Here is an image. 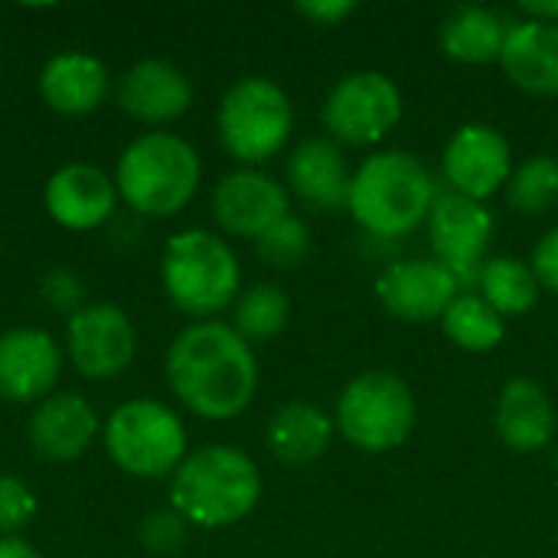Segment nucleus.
<instances>
[{
	"mask_svg": "<svg viewBox=\"0 0 558 558\" xmlns=\"http://www.w3.org/2000/svg\"><path fill=\"white\" fill-rule=\"evenodd\" d=\"M167 379L177 399L199 418L226 422L242 415L258 389L252 347L235 327L203 320L186 327L167 353Z\"/></svg>",
	"mask_w": 558,
	"mask_h": 558,
	"instance_id": "f257e3e1",
	"label": "nucleus"
},
{
	"mask_svg": "<svg viewBox=\"0 0 558 558\" xmlns=\"http://www.w3.org/2000/svg\"><path fill=\"white\" fill-rule=\"evenodd\" d=\"M435 199V180L415 154L379 150L356 167L347 209L363 232L402 239L428 222Z\"/></svg>",
	"mask_w": 558,
	"mask_h": 558,
	"instance_id": "f03ea898",
	"label": "nucleus"
},
{
	"mask_svg": "<svg viewBox=\"0 0 558 558\" xmlns=\"http://www.w3.org/2000/svg\"><path fill=\"white\" fill-rule=\"evenodd\" d=\"M262 497V474L255 461L235 448H199L173 471V510L203 530H222L245 520Z\"/></svg>",
	"mask_w": 558,
	"mask_h": 558,
	"instance_id": "7ed1b4c3",
	"label": "nucleus"
},
{
	"mask_svg": "<svg viewBox=\"0 0 558 558\" xmlns=\"http://www.w3.org/2000/svg\"><path fill=\"white\" fill-rule=\"evenodd\" d=\"M114 186L134 213L173 216L199 186V154L177 134H144L121 154Z\"/></svg>",
	"mask_w": 558,
	"mask_h": 558,
	"instance_id": "20e7f679",
	"label": "nucleus"
},
{
	"mask_svg": "<svg viewBox=\"0 0 558 558\" xmlns=\"http://www.w3.org/2000/svg\"><path fill=\"white\" fill-rule=\"evenodd\" d=\"M415 415L418 405L402 376L389 369H366L343 386L333 425L356 451L389 454L409 441Z\"/></svg>",
	"mask_w": 558,
	"mask_h": 558,
	"instance_id": "39448f33",
	"label": "nucleus"
},
{
	"mask_svg": "<svg viewBox=\"0 0 558 558\" xmlns=\"http://www.w3.org/2000/svg\"><path fill=\"white\" fill-rule=\"evenodd\" d=\"M239 258L213 232L186 229L163 248V288L190 317L226 311L239 294Z\"/></svg>",
	"mask_w": 558,
	"mask_h": 558,
	"instance_id": "423d86ee",
	"label": "nucleus"
},
{
	"mask_svg": "<svg viewBox=\"0 0 558 558\" xmlns=\"http://www.w3.org/2000/svg\"><path fill=\"white\" fill-rule=\"evenodd\" d=\"M294 108L281 85L262 75L235 82L219 105V141L239 163L271 160L291 137Z\"/></svg>",
	"mask_w": 558,
	"mask_h": 558,
	"instance_id": "0eeeda50",
	"label": "nucleus"
},
{
	"mask_svg": "<svg viewBox=\"0 0 558 558\" xmlns=\"http://www.w3.org/2000/svg\"><path fill=\"white\" fill-rule=\"evenodd\" d=\"M105 448L121 471L134 477H163L183 464L186 428L163 402L131 399L111 412L105 425Z\"/></svg>",
	"mask_w": 558,
	"mask_h": 558,
	"instance_id": "6e6552de",
	"label": "nucleus"
},
{
	"mask_svg": "<svg viewBox=\"0 0 558 558\" xmlns=\"http://www.w3.org/2000/svg\"><path fill=\"white\" fill-rule=\"evenodd\" d=\"M402 92L386 72L360 69L330 88L324 101V124L337 144L373 147L402 121Z\"/></svg>",
	"mask_w": 558,
	"mask_h": 558,
	"instance_id": "1a4fd4ad",
	"label": "nucleus"
},
{
	"mask_svg": "<svg viewBox=\"0 0 558 558\" xmlns=\"http://www.w3.org/2000/svg\"><path fill=\"white\" fill-rule=\"evenodd\" d=\"M428 235L435 258L461 281L477 284L490 239H494V216L484 203L441 193L428 216Z\"/></svg>",
	"mask_w": 558,
	"mask_h": 558,
	"instance_id": "9d476101",
	"label": "nucleus"
},
{
	"mask_svg": "<svg viewBox=\"0 0 558 558\" xmlns=\"http://www.w3.org/2000/svg\"><path fill=\"white\" fill-rule=\"evenodd\" d=\"M441 170L451 193L484 203L494 193H500L513 173L510 141L490 124L481 121L461 124L445 144Z\"/></svg>",
	"mask_w": 558,
	"mask_h": 558,
	"instance_id": "9b49d317",
	"label": "nucleus"
},
{
	"mask_svg": "<svg viewBox=\"0 0 558 558\" xmlns=\"http://www.w3.org/2000/svg\"><path fill=\"white\" fill-rule=\"evenodd\" d=\"M458 294H461V281L438 258L392 262L376 278V298L383 311L405 324L441 320Z\"/></svg>",
	"mask_w": 558,
	"mask_h": 558,
	"instance_id": "f8f14e48",
	"label": "nucleus"
},
{
	"mask_svg": "<svg viewBox=\"0 0 558 558\" xmlns=\"http://www.w3.org/2000/svg\"><path fill=\"white\" fill-rule=\"evenodd\" d=\"M137 330L118 304H85L69 317V356L85 379H111L131 366Z\"/></svg>",
	"mask_w": 558,
	"mask_h": 558,
	"instance_id": "ddd939ff",
	"label": "nucleus"
},
{
	"mask_svg": "<svg viewBox=\"0 0 558 558\" xmlns=\"http://www.w3.org/2000/svg\"><path fill=\"white\" fill-rule=\"evenodd\" d=\"M288 206H291L288 190L275 177L252 170V167L226 173L213 193L216 222L226 232L245 235V239H258L275 222H281L288 216Z\"/></svg>",
	"mask_w": 558,
	"mask_h": 558,
	"instance_id": "4468645a",
	"label": "nucleus"
},
{
	"mask_svg": "<svg viewBox=\"0 0 558 558\" xmlns=\"http://www.w3.org/2000/svg\"><path fill=\"white\" fill-rule=\"evenodd\" d=\"M62 369V350L46 330L20 327L0 337V399L33 402L43 399Z\"/></svg>",
	"mask_w": 558,
	"mask_h": 558,
	"instance_id": "2eb2a0df",
	"label": "nucleus"
},
{
	"mask_svg": "<svg viewBox=\"0 0 558 558\" xmlns=\"http://www.w3.org/2000/svg\"><path fill=\"white\" fill-rule=\"evenodd\" d=\"M497 438L517 454H536L553 445L558 432V415L549 392L526 376L504 383L494 409Z\"/></svg>",
	"mask_w": 558,
	"mask_h": 558,
	"instance_id": "dca6fc26",
	"label": "nucleus"
},
{
	"mask_svg": "<svg viewBox=\"0 0 558 558\" xmlns=\"http://www.w3.org/2000/svg\"><path fill=\"white\" fill-rule=\"evenodd\" d=\"M114 196V183L92 163H69L56 170L43 193L49 216L72 232L98 229L111 216Z\"/></svg>",
	"mask_w": 558,
	"mask_h": 558,
	"instance_id": "f3484780",
	"label": "nucleus"
},
{
	"mask_svg": "<svg viewBox=\"0 0 558 558\" xmlns=\"http://www.w3.org/2000/svg\"><path fill=\"white\" fill-rule=\"evenodd\" d=\"M288 183L298 199L314 209H347L353 173L333 137H307L288 157Z\"/></svg>",
	"mask_w": 558,
	"mask_h": 558,
	"instance_id": "a211bd4d",
	"label": "nucleus"
},
{
	"mask_svg": "<svg viewBox=\"0 0 558 558\" xmlns=\"http://www.w3.org/2000/svg\"><path fill=\"white\" fill-rule=\"evenodd\" d=\"M193 101V85L190 78L163 62V59H144L134 69L124 72L118 85V105L147 124H167L177 121Z\"/></svg>",
	"mask_w": 558,
	"mask_h": 558,
	"instance_id": "6ab92c4d",
	"label": "nucleus"
},
{
	"mask_svg": "<svg viewBox=\"0 0 558 558\" xmlns=\"http://www.w3.org/2000/svg\"><path fill=\"white\" fill-rule=\"evenodd\" d=\"M507 78L530 95H558V23L510 20L500 52Z\"/></svg>",
	"mask_w": 558,
	"mask_h": 558,
	"instance_id": "aec40b11",
	"label": "nucleus"
},
{
	"mask_svg": "<svg viewBox=\"0 0 558 558\" xmlns=\"http://www.w3.org/2000/svg\"><path fill=\"white\" fill-rule=\"evenodd\" d=\"M98 435L92 405L75 392H56L29 418L33 451L46 461H75L88 451Z\"/></svg>",
	"mask_w": 558,
	"mask_h": 558,
	"instance_id": "412c9836",
	"label": "nucleus"
},
{
	"mask_svg": "<svg viewBox=\"0 0 558 558\" xmlns=\"http://www.w3.org/2000/svg\"><path fill=\"white\" fill-rule=\"evenodd\" d=\"M105 92L108 69L88 52H59L46 62L39 75V95L59 114H88L101 105Z\"/></svg>",
	"mask_w": 558,
	"mask_h": 558,
	"instance_id": "4be33fe9",
	"label": "nucleus"
},
{
	"mask_svg": "<svg viewBox=\"0 0 558 558\" xmlns=\"http://www.w3.org/2000/svg\"><path fill=\"white\" fill-rule=\"evenodd\" d=\"M510 20H504L490 7H454L441 20V49L448 59L461 65H487L500 62L504 43H507Z\"/></svg>",
	"mask_w": 558,
	"mask_h": 558,
	"instance_id": "5701e85b",
	"label": "nucleus"
},
{
	"mask_svg": "<svg viewBox=\"0 0 558 558\" xmlns=\"http://www.w3.org/2000/svg\"><path fill=\"white\" fill-rule=\"evenodd\" d=\"M333 418L311 402H288L268 422V448L284 464H314L327 454Z\"/></svg>",
	"mask_w": 558,
	"mask_h": 558,
	"instance_id": "b1692460",
	"label": "nucleus"
},
{
	"mask_svg": "<svg viewBox=\"0 0 558 558\" xmlns=\"http://www.w3.org/2000/svg\"><path fill=\"white\" fill-rule=\"evenodd\" d=\"M481 298L507 320V317H523L536 307L543 288L536 281L533 265L513 255H500L484 262L481 278H477Z\"/></svg>",
	"mask_w": 558,
	"mask_h": 558,
	"instance_id": "393cba45",
	"label": "nucleus"
},
{
	"mask_svg": "<svg viewBox=\"0 0 558 558\" xmlns=\"http://www.w3.org/2000/svg\"><path fill=\"white\" fill-rule=\"evenodd\" d=\"M441 330L454 347H461L468 353H490L504 343L507 320L481 294L461 291L454 298V304L445 311Z\"/></svg>",
	"mask_w": 558,
	"mask_h": 558,
	"instance_id": "a878e982",
	"label": "nucleus"
},
{
	"mask_svg": "<svg viewBox=\"0 0 558 558\" xmlns=\"http://www.w3.org/2000/svg\"><path fill=\"white\" fill-rule=\"evenodd\" d=\"M291 320V298L278 284H255L235 301V333L248 343L278 337Z\"/></svg>",
	"mask_w": 558,
	"mask_h": 558,
	"instance_id": "bb28decb",
	"label": "nucleus"
},
{
	"mask_svg": "<svg viewBox=\"0 0 558 558\" xmlns=\"http://www.w3.org/2000/svg\"><path fill=\"white\" fill-rule=\"evenodd\" d=\"M507 203L523 216L549 213L558 203V160L549 154H536L513 167L507 180Z\"/></svg>",
	"mask_w": 558,
	"mask_h": 558,
	"instance_id": "cd10ccee",
	"label": "nucleus"
},
{
	"mask_svg": "<svg viewBox=\"0 0 558 558\" xmlns=\"http://www.w3.org/2000/svg\"><path fill=\"white\" fill-rule=\"evenodd\" d=\"M255 248L258 258L271 268H298L311 252V229L304 219L288 213L281 222H275L268 232L255 239Z\"/></svg>",
	"mask_w": 558,
	"mask_h": 558,
	"instance_id": "c85d7f7f",
	"label": "nucleus"
},
{
	"mask_svg": "<svg viewBox=\"0 0 558 558\" xmlns=\"http://www.w3.org/2000/svg\"><path fill=\"white\" fill-rule=\"evenodd\" d=\"M186 526L190 523L173 507L170 510H160V513H150L141 523V543L154 556H173L186 543Z\"/></svg>",
	"mask_w": 558,
	"mask_h": 558,
	"instance_id": "c756f323",
	"label": "nucleus"
},
{
	"mask_svg": "<svg viewBox=\"0 0 558 558\" xmlns=\"http://www.w3.org/2000/svg\"><path fill=\"white\" fill-rule=\"evenodd\" d=\"M36 517V497L33 490L10 474H0V533H16Z\"/></svg>",
	"mask_w": 558,
	"mask_h": 558,
	"instance_id": "7c9ffc66",
	"label": "nucleus"
},
{
	"mask_svg": "<svg viewBox=\"0 0 558 558\" xmlns=\"http://www.w3.org/2000/svg\"><path fill=\"white\" fill-rule=\"evenodd\" d=\"M43 298L49 307L62 311V314H78L85 307V288H82V278L65 271V268H52L46 278H43Z\"/></svg>",
	"mask_w": 558,
	"mask_h": 558,
	"instance_id": "2f4dec72",
	"label": "nucleus"
},
{
	"mask_svg": "<svg viewBox=\"0 0 558 558\" xmlns=\"http://www.w3.org/2000/svg\"><path fill=\"white\" fill-rule=\"evenodd\" d=\"M533 271H536V281L543 291L558 294V226H553L539 239V245L533 252Z\"/></svg>",
	"mask_w": 558,
	"mask_h": 558,
	"instance_id": "473e14b6",
	"label": "nucleus"
},
{
	"mask_svg": "<svg viewBox=\"0 0 558 558\" xmlns=\"http://www.w3.org/2000/svg\"><path fill=\"white\" fill-rule=\"evenodd\" d=\"M294 10L317 26H337L340 20H347L356 10V3H350V0H304Z\"/></svg>",
	"mask_w": 558,
	"mask_h": 558,
	"instance_id": "72a5a7b5",
	"label": "nucleus"
},
{
	"mask_svg": "<svg viewBox=\"0 0 558 558\" xmlns=\"http://www.w3.org/2000/svg\"><path fill=\"white\" fill-rule=\"evenodd\" d=\"M526 20H539V23H558V0H523L520 3Z\"/></svg>",
	"mask_w": 558,
	"mask_h": 558,
	"instance_id": "f704fd0d",
	"label": "nucleus"
},
{
	"mask_svg": "<svg viewBox=\"0 0 558 558\" xmlns=\"http://www.w3.org/2000/svg\"><path fill=\"white\" fill-rule=\"evenodd\" d=\"M0 558H43L29 543L16 536H0Z\"/></svg>",
	"mask_w": 558,
	"mask_h": 558,
	"instance_id": "c9c22d12",
	"label": "nucleus"
},
{
	"mask_svg": "<svg viewBox=\"0 0 558 558\" xmlns=\"http://www.w3.org/2000/svg\"><path fill=\"white\" fill-rule=\"evenodd\" d=\"M556 464H558V461H556Z\"/></svg>",
	"mask_w": 558,
	"mask_h": 558,
	"instance_id": "e433bc0d",
	"label": "nucleus"
}]
</instances>
